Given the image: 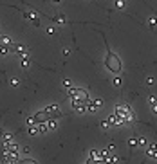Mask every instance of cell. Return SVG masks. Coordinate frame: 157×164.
Returning <instances> with one entry per match:
<instances>
[{
    "label": "cell",
    "mask_w": 157,
    "mask_h": 164,
    "mask_svg": "<svg viewBox=\"0 0 157 164\" xmlns=\"http://www.w3.org/2000/svg\"><path fill=\"white\" fill-rule=\"evenodd\" d=\"M148 155L150 157H154V159H157V144H148Z\"/></svg>",
    "instance_id": "7"
},
{
    "label": "cell",
    "mask_w": 157,
    "mask_h": 164,
    "mask_svg": "<svg viewBox=\"0 0 157 164\" xmlns=\"http://www.w3.org/2000/svg\"><path fill=\"white\" fill-rule=\"evenodd\" d=\"M15 52H16L18 56H24V54H27L25 47H24V45H20V43H15Z\"/></svg>",
    "instance_id": "9"
},
{
    "label": "cell",
    "mask_w": 157,
    "mask_h": 164,
    "mask_svg": "<svg viewBox=\"0 0 157 164\" xmlns=\"http://www.w3.org/2000/svg\"><path fill=\"white\" fill-rule=\"evenodd\" d=\"M148 24H150V27H155V25H157V18H155V16H150Z\"/></svg>",
    "instance_id": "14"
},
{
    "label": "cell",
    "mask_w": 157,
    "mask_h": 164,
    "mask_svg": "<svg viewBox=\"0 0 157 164\" xmlns=\"http://www.w3.org/2000/svg\"><path fill=\"white\" fill-rule=\"evenodd\" d=\"M72 110L74 112H78V114H85L87 112V105H85L83 101H80V99H76V97H72Z\"/></svg>",
    "instance_id": "3"
},
{
    "label": "cell",
    "mask_w": 157,
    "mask_h": 164,
    "mask_svg": "<svg viewBox=\"0 0 157 164\" xmlns=\"http://www.w3.org/2000/svg\"><path fill=\"white\" fill-rule=\"evenodd\" d=\"M20 162L22 164H34L36 161H34V159H20Z\"/></svg>",
    "instance_id": "15"
},
{
    "label": "cell",
    "mask_w": 157,
    "mask_h": 164,
    "mask_svg": "<svg viewBox=\"0 0 157 164\" xmlns=\"http://www.w3.org/2000/svg\"><path fill=\"white\" fill-rule=\"evenodd\" d=\"M116 7L117 9H123L125 7V0H116Z\"/></svg>",
    "instance_id": "13"
},
{
    "label": "cell",
    "mask_w": 157,
    "mask_h": 164,
    "mask_svg": "<svg viewBox=\"0 0 157 164\" xmlns=\"http://www.w3.org/2000/svg\"><path fill=\"white\" fill-rule=\"evenodd\" d=\"M63 85H65L67 88H69V87H72V85H71V81H69V80H63Z\"/></svg>",
    "instance_id": "20"
},
{
    "label": "cell",
    "mask_w": 157,
    "mask_h": 164,
    "mask_svg": "<svg viewBox=\"0 0 157 164\" xmlns=\"http://www.w3.org/2000/svg\"><path fill=\"white\" fill-rule=\"evenodd\" d=\"M89 162H92V161H101V157H99V152L98 150H90V153H89Z\"/></svg>",
    "instance_id": "8"
},
{
    "label": "cell",
    "mask_w": 157,
    "mask_h": 164,
    "mask_svg": "<svg viewBox=\"0 0 157 164\" xmlns=\"http://www.w3.org/2000/svg\"><path fill=\"white\" fill-rule=\"evenodd\" d=\"M47 32H49V34H54V32H56V29H54V27H47Z\"/></svg>",
    "instance_id": "18"
},
{
    "label": "cell",
    "mask_w": 157,
    "mask_h": 164,
    "mask_svg": "<svg viewBox=\"0 0 157 164\" xmlns=\"http://www.w3.org/2000/svg\"><path fill=\"white\" fill-rule=\"evenodd\" d=\"M137 143H139V144H141V146H146V141H145V139H139V141H137Z\"/></svg>",
    "instance_id": "21"
},
{
    "label": "cell",
    "mask_w": 157,
    "mask_h": 164,
    "mask_svg": "<svg viewBox=\"0 0 157 164\" xmlns=\"http://www.w3.org/2000/svg\"><path fill=\"white\" fill-rule=\"evenodd\" d=\"M22 152H24V153H29V152H31V148H29V146H24V148H22Z\"/></svg>",
    "instance_id": "17"
},
{
    "label": "cell",
    "mask_w": 157,
    "mask_h": 164,
    "mask_svg": "<svg viewBox=\"0 0 157 164\" xmlns=\"http://www.w3.org/2000/svg\"><path fill=\"white\" fill-rule=\"evenodd\" d=\"M29 133H31V135H36V133H40V132H38V126H36V124L29 126Z\"/></svg>",
    "instance_id": "12"
},
{
    "label": "cell",
    "mask_w": 157,
    "mask_h": 164,
    "mask_svg": "<svg viewBox=\"0 0 157 164\" xmlns=\"http://www.w3.org/2000/svg\"><path fill=\"white\" fill-rule=\"evenodd\" d=\"M27 65H29V56L24 54V56H22V67H27Z\"/></svg>",
    "instance_id": "11"
},
{
    "label": "cell",
    "mask_w": 157,
    "mask_h": 164,
    "mask_svg": "<svg viewBox=\"0 0 157 164\" xmlns=\"http://www.w3.org/2000/svg\"><path fill=\"white\" fill-rule=\"evenodd\" d=\"M51 117H49V114H47V110H42V112H38V114H34V123L38 124V123H47Z\"/></svg>",
    "instance_id": "4"
},
{
    "label": "cell",
    "mask_w": 157,
    "mask_h": 164,
    "mask_svg": "<svg viewBox=\"0 0 157 164\" xmlns=\"http://www.w3.org/2000/svg\"><path fill=\"white\" fill-rule=\"evenodd\" d=\"M146 83L148 85H154V78H146Z\"/></svg>",
    "instance_id": "22"
},
{
    "label": "cell",
    "mask_w": 157,
    "mask_h": 164,
    "mask_svg": "<svg viewBox=\"0 0 157 164\" xmlns=\"http://www.w3.org/2000/svg\"><path fill=\"white\" fill-rule=\"evenodd\" d=\"M52 2H54V4H60V2H62V0H52Z\"/></svg>",
    "instance_id": "23"
},
{
    "label": "cell",
    "mask_w": 157,
    "mask_h": 164,
    "mask_svg": "<svg viewBox=\"0 0 157 164\" xmlns=\"http://www.w3.org/2000/svg\"><path fill=\"white\" fill-rule=\"evenodd\" d=\"M11 87H18V80H11Z\"/></svg>",
    "instance_id": "19"
},
{
    "label": "cell",
    "mask_w": 157,
    "mask_h": 164,
    "mask_svg": "<svg viewBox=\"0 0 157 164\" xmlns=\"http://www.w3.org/2000/svg\"><path fill=\"white\" fill-rule=\"evenodd\" d=\"M45 110H47V114H49V117H51V119H58V117L62 115V114H60V108H58L56 105H52V106H47Z\"/></svg>",
    "instance_id": "5"
},
{
    "label": "cell",
    "mask_w": 157,
    "mask_h": 164,
    "mask_svg": "<svg viewBox=\"0 0 157 164\" xmlns=\"http://www.w3.org/2000/svg\"><path fill=\"white\" fill-rule=\"evenodd\" d=\"M121 83H123L121 81V78H116L114 80V87H121Z\"/></svg>",
    "instance_id": "16"
},
{
    "label": "cell",
    "mask_w": 157,
    "mask_h": 164,
    "mask_svg": "<svg viewBox=\"0 0 157 164\" xmlns=\"http://www.w3.org/2000/svg\"><path fill=\"white\" fill-rule=\"evenodd\" d=\"M108 123L110 124H123L125 121H123L117 114H112V115H108Z\"/></svg>",
    "instance_id": "6"
},
{
    "label": "cell",
    "mask_w": 157,
    "mask_h": 164,
    "mask_svg": "<svg viewBox=\"0 0 157 164\" xmlns=\"http://www.w3.org/2000/svg\"><path fill=\"white\" fill-rule=\"evenodd\" d=\"M116 114H117L125 123H130V121L134 119V114H132V110H130L128 106H121V105H119V106H116Z\"/></svg>",
    "instance_id": "2"
},
{
    "label": "cell",
    "mask_w": 157,
    "mask_h": 164,
    "mask_svg": "<svg viewBox=\"0 0 157 164\" xmlns=\"http://www.w3.org/2000/svg\"><path fill=\"white\" fill-rule=\"evenodd\" d=\"M105 65H107V69L112 72V74H121V71H123V63H121V60H119V56L116 54V52H112L108 47H107V54H105Z\"/></svg>",
    "instance_id": "1"
},
{
    "label": "cell",
    "mask_w": 157,
    "mask_h": 164,
    "mask_svg": "<svg viewBox=\"0 0 157 164\" xmlns=\"http://www.w3.org/2000/svg\"><path fill=\"white\" fill-rule=\"evenodd\" d=\"M0 45H11L9 36H0Z\"/></svg>",
    "instance_id": "10"
}]
</instances>
